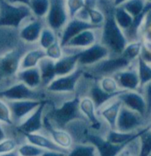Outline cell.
<instances>
[{
    "label": "cell",
    "mask_w": 151,
    "mask_h": 156,
    "mask_svg": "<svg viewBox=\"0 0 151 156\" xmlns=\"http://www.w3.org/2000/svg\"><path fill=\"white\" fill-rule=\"evenodd\" d=\"M114 8L107 10L105 21L102 27L100 42L110 52V56H119L129 43L124 31L119 27L114 17Z\"/></svg>",
    "instance_id": "1"
},
{
    "label": "cell",
    "mask_w": 151,
    "mask_h": 156,
    "mask_svg": "<svg viewBox=\"0 0 151 156\" xmlns=\"http://www.w3.org/2000/svg\"><path fill=\"white\" fill-rule=\"evenodd\" d=\"M45 115L55 127L63 130L74 121L85 119L80 110V97L77 95L67 100L59 106H53Z\"/></svg>",
    "instance_id": "2"
},
{
    "label": "cell",
    "mask_w": 151,
    "mask_h": 156,
    "mask_svg": "<svg viewBox=\"0 0 151 156\" xmlns=\"http://www.w3.org/2000/svg\"><path fill=\"white\" fill-rule=\"evenodd\" d=\"M133 63L123 54L119 56H110L109 58L101 61L95 66L83 68L85 73L95 80H99L103 77L114 76L117 73L126 69Z\"/></svg>",
    "instance_id": "3"
},
{
    "label": "cell",
    "mask_w": 151,
    "mask_h": 156,
    "mask_svg": "<svg viewBox=\"0 0 151 156\" xmlns=\"http://www.w3.org/2000/svg\"><path fill=\"white\" fill-rule=\"evenodd\" d=\"M32 15L31 9L27 5H15L5 0H0V28L12 27L17 29L25 20Z\"/></svg>",
    "instance_id": "4"
},
{
    "label": "cell",
    "mask_w": 151,
    "mask_h": 156,
    "mask_svg": "<svg viewBox=\"0 0 151 156\" xmlns=\"http://www.w3.org/2000/svg\"><path fill=\"white\" fill-rule=\"evenodd\" d=\"M47 93L48 91H46L44 88L34 89L20 81L4 90L0 91V98L6 101L21 100L49 101V99L47 98Z\"/></svg>",
    "instance_id": "5"
},
{
    "label": "cell",
    "mask_w": 151,
    "mask_h": 156,
    "mask_svg": "<svg viewBox=\"0 0 151 156\" xmlns=\"http://www.w3.org/2000/svg\"><path fill=\"white\" fill-rule=\"evenodd\" d=\"M83 75V68L79 67L72 73L66 76L57 77L45 89L51 94L76 95L78 86Z\"/></svg>",
    "instance_id": "6"
},
{
    "label": "cell",
    "mask_w": 151,
    "mask_h": 156,
    "mask_svg": "<svg viewBox=\"0 0 151 156\" xmlns=\"http://www.w3.org/2000/svg\"><path fill=\"white\" fill-rule=\"evenodd\" d=\"M151 123L145 116L123 105L117 117L116 129L123 132H135L142 130Z\"/></svg>",
    "instance_id": "7"
},
{
    "label": "cell",
    "mask_w": 151,
    "mask_h": 156,
    "mask_svg": "<svg viewBox=\"0 0 151 156\" xmlns=\"http://www.w3.org/2000/svg\"><path fill=\"white\" fill-rule=\"evenodd\" d=\"M85 140L95 146L99 156H119L121 153L126 149L129 145H116L109 140H106L105 136H102L97 132L88 130L85 137Z\"/></svg>",
    "instance_id": "8"
},
{
    "label": "cell",
    "mask_w": 151,
    "mask_h": 156,
    "mask_svg": "<svg viewBox=\"0 0 151 156\" xmlns=\"http://www.w3.org/2000/svg\"><path fill=\"white\" fill-rule=\"evenodd\" d=\"M69 14L65 0H50V10L46 16L48 27L58 32L64 29L69 21Z\"/></svg>",
    "instance_id": "9"
},
{
    "label": "cell",
    "mask_w": 151,
    "mask_h": 156,
    "mask_svg": "<svg viewBox=\"0 0 151 156\" xmlns=\"http://www.w3.org/2000/svg\"><path fill=\"white\" fill-rule=\"evenodd\" d=\"M75 49L79 58V66L81 68L95 66L110 56L109 49L101 42H96L87 49Z\"/></svg>",
    "instance_id": "10"
},
{
    "label": "cell",
    "mask_w": 151,
    "mask_h": 156,
    "mask_svg": "<svg viewBox=\"0 0 151 156\" xmlns=\"http://www.w3.org/2000/svg\"><path fill=\"white\" fill-rule=\"evenodd\" d=\"M50 101H43L42 103L18 125V131L24 133H36L43 128L45 109Z\"/></svg>",
    "instance_id": "11"
},
{
    "label": "cell",
    "mask_w": 151,
    "mask_h": 156,
    "mask_svg": "<svg viewBox=\"0 0 151 156\" xmlns=\"http://www.w3.org/2000/svg\"><path fill=\"white\" fill-rule=\"evenodd\" d=\"M25 53L21 49L9 51L0 58V81L19 73L20 61Z\"/></svg>",
    "instance_id": "12"
},
{
    "label": "cell",
    "mask_w": 151,
    "mask_h": 156,
    "mask_svg": "<svg viewBox=\"0 0 151 156\" xmlns=\"http://www.w3.org/2000/svg\"><path fill=\"white\" fill-rule=\"evenodd\" d=\"M121 90L140 91L141 81L137 70V61L113 76Z\"/></svg>",
    "instance_id": "13"
},
{
    "label": "cell",
    "mask_w": 151,
    "mask_h": 156,
    "mask_svg": "<svg viewBox=\"0 0 151 156\" xmlns=\"http://www.w3.org/2000/svg\"><path fill=\"white\" fill-rule=\"evenodd\" d=\"M123 105L145 116L151 121L148 115V105L143 94L140 91H124L118 95Z\"/></svg>",
    "instance_id": "14"
},
{
    "label": "cell",
    "mask_w": 151,
    "mask_h": 156,
    "mask_svg": "<svg viewBox=\"0 0 151 156\" xmlns=\"http://www.w3.org/2000/svg\"><path fill=\"white\" fill-rule=\"evenodd\" d=\"M47 101V100H44ZM43 101L34 100H21V101H6L12 112L13 120L20 122L26 119L31 113L39 107Z\"/></svg>",
    "instance_id": "15"
},
{
    "label": "cell",
    "mask_w": 151,
    "mask_h": 156,
    "mask_svg": "<svg viewBox=\"0 0 151 156\" xmlns=\"http://www.w3.org/2000/svg\"><path fill=\"white\" fill-rule=\"evenodd\" d=\"M88 29H100V28L83 20H80L78 18L71 19L67 22L64 29L62 30V34L59 39V42L61 46L63 48L66 47V45L74 37H75L76 35H78L80 33Z\"/></svg>",
    "instance_id": "16"
},
{
    "label": "cell",
    "mask_w": 151,
    "mask_h": 156,
    "mask_svg": "<svg viewBox=\"0 0 151 156\" xmlns=\"http://www.w3.org/2000/svg\"><path fill=\"white\" fill-rule=\"evenodd\" d=\"M123 107V103L118 96L110 100L108 103L97 110V115L106 123V125L111 130L116 129L117 117L120 110Z\"/></svg>",
    "instance_id": "17"
},
{
    "label": "cell",
    "mask_w": 151,
    "mask_h": 156,
    "mask_svg": "<svg viewBox=\"0 0 151 156\" xmlns=\"http://www.w3.org/2000/svg\"><path fill=\"white\" fill-rule=\"evenodd\" d=\"M43 128L49 133L50 139L61 148L69 151L74 146V138L70 132H67V130L55 127L46 115H44Z\"/></svg>",
    "instance_id": "18"
},
{
    "label": "cell",
    "mask_w": 151,
    "mask_h": 156,
    "mask_svg": "<svg viewBox=\"0 0 151 156\" xmlns=\"http://www.w3.org/2000/svg\"><path fill=\"white\" fill-rule=\"evenodd\" d=\"M65 56L55 63L57 77L66 76L74 73L79 66V58L75 49L64 48Z\"/></svg>",
    "instance_id": "19"
},
{
    "label": "cell",
    "mask_w": 151,
    "mask_h": 156,
    "mask_svg": "<svg viewBox=\"0 0 151 156\" xmlns=\"http://www.w3.org/2000/svg\"><path fill=\"white\" fill-rule=\"evenodd\" d=\"M80 110L85 119L89 123L93 131L100 132L104 122L97 115V109L92 99L88 96L80 97Z\"/></svg>",
    "instance_id": "20"
},
{
    "label": "cell",
    "mask_w": 151,
    "mask_h": 156,
    "mask_svg": "<svg viewBox=\"0 0 151 156\" xmlns=\"http://www.w3.org/2000/svg\"><path fill=\"white\" fill-rule=\"evenodd\" d=\"M121 94H108V93L104 92L99 87L98 80H95L93 78V80L90 82V85L87 90L86 96H88L92 99V101L96 107V109L98 110L102 106H104L106 103H108L110 100L117 97Z\"/></svg>",
    "instance_id": "21"
},
{
    "label": "cell",
    "mask_w": 151,
    "mask_h": 156,
    "mask_svg": "<svg viewBox=\"0 0 151 156\" xmlns=\"http://www.w3.org/2000/svg\"><path fill=\"white\" fill-rule=\"evenodd\" d=\"M96 30L97 29H88L80 33L69 41L64 48L83 49L92 46L97 42Z\"/></svg>",
    "instance_id": "22"
},
{
    "label": "cell",
    "mask_w": 151,
    "mask_h": 156,
    "mask_svg": "<svg viewBox=\"0 0 151 156\" xmlns=\"http://www.w3.org/2000/svg\"><path fill=\"white\" fill-rule=\"evenodd\" d=\"M43 23L41 19L34 20L24 26L20 31V38L27 43H34L39 41L43 29Z\"/></svg>",
    "instance_id": "23"
},
{
    "label": "cell",
    "mask_w": 151,
    "mask_h": 156,
    "mask_svg": "<svg viewBox=\"0 0 151 156\" xmlns=\"http://www.w3.org/2000/svg\"><path fill=\"white\" fill-rule=\"evenodd\" d=\"M147 127L143 128L142 130L139 132H123L117 131V130L109 129L105 135V138L106 140H109L110 142L116 144V145H130L134 140H138L140 138V136L142 135V133L145 131Z\"/></svg>",
    "instance_id": "24"
},
{
    "label": "cell",
    "mask_w": 151,
    "mask_h": 156,
    "mask_svg": "<svg viewBox=\"0 0 151 156\" xmlns=\"http://www.w3.org/2000/svg\"><path fill=\"white\" fill-rule=\"evenodd\" d=\"M26 137L28 143H31L38 147L42 148L43 150H50V151H59V152H64L68 153L67 150H65L63 148L59 147L55 142L51 140L50 138H48L42 134H40L39 132L36 133H24L23 134Z\"/></svg>",
    "instance_id": "25"
},
{
    "label": "cell",
    "mask_w": 151,
    "mask_h": 156,
    "mask_svg": "<svg viewBox=\"0 0 151 156\" xmlns=\"http://www.w3.org/2000/svg\"><path fill=\"white\" fill-rule=\"evenodd\" d=\"M17 75L20 81L24 83L27 87L34 89H38L41 87L42 88V76L38 67L20 70L19 71Z\"/></svg>",
    "instance_id": "26"
},
{
    "label": "cell",
    "mask_w": 151,
    "mask_h": 156,
    "mask_svg": "<svg viewBox=\"0 0 151 156\" xmlns=\"http://www.w3.org/2000/svg\"><path fill=\"white\" fill-rule=\"evenodd\" d=\"M45 58H46L45 50L42 48H37V49H33L26 51L20 61V71L38 67L40 62Z\"/></svg>",
    "instance_id": "27"
},
{
    "label": "cell",
    "mask_w": 151,
    "mask_h": 156,
    "mask_svg": "<svg viewBox=\"0 0 151 156\" xmlns=\"http://www.w3.org/2000/svg\"><path fill=\"white\" fill-rule=\"evenodd\" d=\"M55 63H56L55 61L51 60L50 58H45L40 62L38 66L42 76V87L44 89L57 78Z\"/></svg>",
    "instance_id": "28"
},
{
    "label": "cell",
    "mask_w": 151,
    "mask_h": 156,
    "mask_svg": "<svg viewBox=\"0 0 151 156\" xmlns=\"http://www.w3.org/2000/svg\"><path fill=\"white\" fill-rule=\"evenodd\" d=\"M67 156H99L95 146L89 143L74 144L68 151Z\"/></svg>",
    "instance_id": "29"
},
{
    "label": "cell",
    "mask_w": 151,
    "mask_h": 156,
    "mask_svg": "<svg viewBox=\"0 0 151 156\" xmlns=\"http://www.w3.org/2000/svg\"><path fill=\"white\" fill-rule=\"evenodd\" d=\"M114 17L119 27L124 31L128 30L134 22V18L122 5L114 8Z\"/></svg>",
    "instance_id": "30"
},
{
    "label": "cell",
    "mask_w": 151,
    "mask_h": 156,
    "mask_svg": "<svg viewBox=\"0 0 151 156\" xmlns=\"http://www.w3.org/2000/svg\"><path fill=\"white\" fill-rule=\"evenodd\" d=\"M50 0H29L28 6L31 12L37 19L47 16L50 10Z\"/></svg>",
    "instance_id": "31"
},
{
    "label": "cell",
    "mask_w": 151,
    "mask_h": 156,
    "mask_svg": "<svg viewBox=\"0 0 151 156\" xmlns=\"http://www.w3.org/2000/svg\"><path fill=\"white\" fill-rule=\"evenodd\" d=\"M137 70L141 81V91L143 87L151 81V65L145 62L142 58L137 59Z\"/></svg>",
    "instance_id": "32"
},
{
    "label": "cell",
    "mask_w": 151,
    "mask_h": 156,
    "mask_svg": "<svg viewBox=\"0 0 151 156\" xmlns=\"http://www.w3.org/2000/svg\"><path fill=\"white\" fill-rule=\"evenodd\" d=\"M150 124L145 129L139 138V154L138 156H149L151 154V131H149Z\"/></svg>",
    "instance_id": "33"
},
{
    "label": "cell",
    "mask_w": 151,
    "mask_h": 156,
    "mask_svg": "<svg viewBox=\"0 0 151 156\" xmlns=\"http://www.w3.org/2000/svg\"><path fill=\"white\" fill-rule=\"evenodd\" d=\"M142 41H136L129 42L126 47L125 50L123 51V55L127 58L130 61L135 62L137 59L141 57L142 50Z\"/></svg>",
    "instance_id": "34"
},
{
    "label": "cell",
    "mask_w": 151,
    "mask_h": 156,
    "mask_svg": "<svg viewBox=\"0 0 151 156\" xmlns=\"http://www.w3.org/2000/svg\"><path fill=\"white\" fill-rule=\"evenodd\" d=\"M98 84L101 88L108 94H121L125 91L120 89L115 78L112 76L101 78L98 80Z\"/></svg>",
    "instance_id": "35"
},
{
    "label": "cell",
    "mask_w": 151,
    "mask_h": 156,
    "mask_svg": "<svg viewBox=\"0 0 151 156\" xmlns=\"http://www.w3.org/2000/svg\"><path fill=\"white\" fill-rule=\"evenodd\" d=\"M58 41H59V39L56 35V32L53 31L51 28L48 27H44L42 29L40 39L38 41H39L40 48L45 50Z\"/></svg>",
    "instance_id": "36"
},
{
    "label": "cell",
    "mask_w": 151,
    "mask_h": 156,
    "mask_svg": "<svg viewBox=\"0 0 151 156\" xmlns=\"http://www.w3.org/2000/svg\"><path fill=\"white\" fill-rule=\"evenodd\" d=\"M146 4L147 2L145 0H129L124 5H122V6L126 9L134 19L139 16L144 11V9L146 7Z\"/></svg>",
    "instance_id": "37"
},
{
    "label": "cell",
    "mask_w": 151,
    "mask_h": 156,
    "mask_svg": "<svg viewBox=\"0 0 151 156\" xmlns=\"http://www.w3.org/2000/svg\"><path fill=\"white\" fill-rule=\"evenodd\" d=\"M17 151L20 156H42L46 150H43L31 143H26L21 145Z\"/></svg>",
    "instance_id": "38"
},
{
    "label": "cell",
    "mask_w": 151,
    "mask_h": 156,
    "mask_svg": "<svg viewBox=\"0 0 151 156\" xmlns=\"http://www.w3.org/2000/svg\"><path fill=\"white\" fill-rule=\"evenodd\" d=\"M67 8L68 11L69 18L74 19L85 7L86 0H67Z\"/></svg>",
    "instance_id": "39"
},
{
    "label": "cell",
    "mask_w": 151,
    "mask_h": 156,
    "mask_svg": "<svg viewBox=\"0 0 151 156\" xmlns=\"http://www.w3.org/2000/svg\"><path fill=\"white\" fill-rule=\"evenodd\" d=\"M45 53H46V58H50L56 62L65 56V49L61 46L59 40L48 49H45Z\"/></svg>",
    "instance_id": "40"
},
{
    "label": "cell",
    "mask_w": 151,
    "mask_h": 156,
    "mask_svg": "<svg viewBox=\"0 0 151 156\" xmlns=\"http://www.w3.org/2000/svg\"><path fill=\"white\" fill-rule=\"evenodd\" d=\"M0 122L7 124H13V120L12 116V112L7 102L0 98Z\"/></svg>",
    "instance_id": "41"
},
{
    "label": "cell",
    "mask_w": 151,
    "mask_h": 156,
    "mask_svg": "<svg viewBox=\"0 0 151 156\" xmlns=\"http://www.w3.org/2000/svg\"><path fill=\"white\" fill-rule=\"evenodd\" d=\"M17 147V143L15 140L11 139H5L0 142V155L6 154L9 152L14 151Z\"/></svg>",
    "instance_id": "42"
},
{
    "label": "cell",
    "mask_w": 151,
    "mask_h": 156,
    "mask_svg": "<svg viewBox=\"0 0 151 156\" xmlns=\"http://www.w3.org/2000/svg\"><path fill=\"white\" fill-rule=\"evenodd\" d=\"M141 92L142 93L146 99L147 105H148V115L151 119V81L149 84H147Z\"/></svg>",
    "instance_id": "43"
},
{
    "label": "cell",
    "mask_w": 151,
    "mask_h": 156,
    "mask_svg": "<svg viewBox=\"0 0 151 156\" xmlns=\"http://www.w3.org/2000/svg\"><path fill=\"white\" fill-rule=\"evenodd\" d=\"M143 47L149 50H151V27L144 29L142 32Z\"/></svg>",
    "instance_id": "44"
},
{
    "label": "cell",
    "mask_w": 151,
    "mask_h": 156,
    "mask_svg": "<svg viewBox=\"0 0 151 156\" xmlns=\"http://www.w3.org/2000/svg\"><path fill=\"white\" fill-rule=\"evenodd\" d=\"M141 58H142L145 62H147L148 64L151 65V50H149V49H147L142 46V50Z\"/></svg>",
    "instance_id": "45"
},
{
    "label": "cell",
    "mask_w": 151,
    "mask_h": 156,
    "mask_svg": "<svg viewBox=\"0 0 151 156\" xmlns=\"http://www.w3.org/2000/svg\"><path fill=\"white\" fill-rule=\"evenodd\" d=\"M67 153L64 152H59V151H50L46 150L42 154V156H67Z\"/></svg>",
    "instance_id": "46"
},
{
    "label": "cell",
    "mask_w": 151,
    "mask_h": 156,
    "mask_svg": "<svg viewBox=\"0 0 151 156\" xmlns=\"http://www.w3.org/2000/svg\"><path fill=\"white\" fill-rule=\"evenodd\" d=\"M6 2L11 3V4H22V5H29V0H5Z\"/></svg>",
    "instance_id": "47"
},
{
    "label": "cell",
    "mask_w": 151,
    "mask_h": 156,
    "mask_svg": "<svg viewBox=\"0 0 151 156\" xmlns=\"http://www.w3.org/2000/svg\"><path fill=\"white\" fill-rule=\"evenodd\" d=\"M127 1H129V0H113V5H114L115 7L120 6V5H124L125 3H126Z\"/></svg>",
    "instance_id": "48"
},
{
    "label": "cell",
    "mask_w": 151,
    "mask_h": 156,
    "mask_svg": "<svg viewBox=\"0 0 151 156\" xmlns=\"http://www.w3.org/2000/svg\"><path fill=\"white\" fill-rule=\"evenodd\" d=\"M6 139V135L5 132L4 131V129L2 128L1 124H0V142H2L3 140H5Z\"/></svg>",
    "instance_id": "49"
},
{
    "label": "cell",
    "mask_w": 151,
    "mask_h": 156,
    "mask_svg": "<svg viewBox=\"0 0 151 156\" xmlns=\"http://www.w3.org/2000/svg\"><path fill=\"white\" fill-rule=\"evenodd\" d=\"M0 156H20L18 151H13V152H9V153H6V154H1Z\"/></svg>",
    "instance_id": "50"
},
{
    "label": "cell",
    "mask_w": 151,
    "mask_h": 156,
    "mask_svg": "<svg viewBox=\"0 0 151 156\" xmlns=\"http://www.w3.org/2000/svg\"><path fill=\"white\" fill-rule=\"evenodd\" d=\"M119 156H134V155H132L131 154H127V153H126V150H124Z\"/></svg>",
    "instance_id": "51"
},
{
    "label": "cell",
    "mask_w": 151,
    "mask_h": 156,
    "mask_svg": "<svg viewBox=\"0 0 151 156\" xmlns=\"http://www.w3.org/2000/svg\"><path fill=\"white\" fill-rule=\"evenodd\" d=\"M146 2H149V3H151V0H145Z\"/></svg>",
    "instance_id": "52"
},
{
    "label": "cell",
    "mask_w": 151,
    "mask_h": 156,
    "mask_svg": "<svg viewBox=\"0 0 151 156\" xmlns=\"http://www.w3.org/2000/svg\"><path fill=\"white\" fill-rule=\"evenodd\" d=\"M149 131H151V123H150V126H149Z\"/></svg>",
    "instance_id": "53"
},
{
    "label": "cell",
    "mask_w": 151,
    "mask_h": 156,
    "mask_svg": "<svg viewBox=\"0 0 151 156\" xmlns=\"http://www.w3.org/2000/svg\"><path fill=\"white\" fill-rule=\"evenodd\" d=\"M149 156H151V154H149Z\"/></svg>",
    "instance_id": "54"
}]
</instances>
